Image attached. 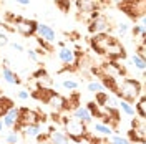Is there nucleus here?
<instances>
[{"instance_id": "9", "label": "nucleus", "mask_w": 146, "mask_h": 144, "mask_svg": "<svg viewBox=\"0 0 146 144\" xmlns=\"http://www.w3.org/2000/svg\"><path fill=\"white\" fill-rule=\"evenodd\" d=\"M75 5H76L80 17H88V22L95 13H98V2L96 0H75Z\"/></svg>"}, {"instance_id": "20", "label": "nucleus", "mask_w": 146, "mask_h": 144, "mask_svg": "<svg viewBox=\"0 0 146 144\" xmlns=\"http://www.w3.org/2000/svg\"><path fill=\"white\" fill-rule=\"evenodd\" d=\"M93 129L98 133V134L101 136H111L113 134V129H111V126H108V124H103V123H95L93 124Z\"/></svg>"}, {"instance_id": "18", "label": "nucleus", "mask_w": 146, "mask_h": 144, "mask_svg": "<svg viewBox=\"0 0 146 144\" xmlns=\"http://www.w3.org/2000/svg\"><path fill=\"white\" fill-rule=\"evenodd\" d=\"M10 108H13V101L7 96H0V119L9 113Z\"/></svg>"}, {"instance_id": "15", "label": "nucleus", "mask_w": 146, "mask_h": 144, "mask_svg": "<svg viewBox=\"0 0 146 144\" xmlns=\"http://www.w3.org/2000/svg\"><path fill=\"white\" fill-rule=\"evenodd\" d=\"M72 118H75V119H78V121H82V123H85V124H91L93 123V116L90 114V111L85 108V106H78V108H75L72 111Z\"/></svg>"}, {"instance_id": "35", "label": "nucleus", "mask_w": 146, "mask_h": 144, "mask_svg": "<svg viewBox=\"0 0 146 144\" xmlns=\"http://www.w3.org/2000/svg\"><path fill=\"white\" fill-rule=\"evenodd\" d=\"M15 2H17L18 5H23V7L25 5H30V0H15Z\"/></svg>"}, {"instance_id": "10", "label": "nucleus", "mask_w": 146, "mask_h": 144, "mask_svg": "<svg viewBox=\"0 0 146 144\" xmlns=\"http://www.w3.org/2000/svg\"><path fill=\"white\" fill-rule=\"evenodd\" d=\"M36 35H38V38L45 40L48 43H53L55 40H56L55 30L50 27V25H46V23H38V25H36Z\"/></svg>"}, {"instance_id": "39", "label": "nucleus", "mask_w": 146, "mask_h": 144, "mask_svg": "<svg viewBox=\"0 0 146 144\" xmlns=\"http://www.w3.org/2000/svg\"><path fill=\"white\" fill-rule=\"evenodd\" d=\"M0 71H2V63H0Z\"/></svg>"}, {"instance_id": "6", "label": "nucleus", "mask_w": 146, "mask_h": 144, "mask_svg": "<svg viewBox=\"0 0 146 144\" xmlns=\"http://www.w3.org/2000/svg\"><path fill=\"white\" fill-rule=\"evenodd\" d=\"M115 40H116V36L110 35V33H96V35H91L90 45H91V48H93L96 53L105 55L106 53V50H108V46L111 45Z\"/></svg>"}, {"instance_id": "13", "label": "nucleus", "mask_w": 146, "mask_h": 144, "mask_svg": "<svg viewBox=\"0 0 146 144\" xmlns=\"http://www.w3.org/2000/svg\"><path fill=\"white\" fill-rule=\"evenodd\" d=\"M46 143L48 144H72L70 137L65 134L63 131H56V129H50L46 134Z\"/></svg>"}, {"instance_id": "7", "label": "nucleus", "mask_w": 146, "mask_h": 144, "mask_svg": "<svg viewBox=\"0 0 146 144\" xmlns=\"http://www.w3.org/2000/svg\"><path fill=\"white\" fill-rule=\"evenodd\" d=\"M128 139L129 143H138L145 144L146 143V126L145 119H133L131 121V129L128 131Z\"/></svg>"}, {"instance_id": "37", "label": "nucleus", "mask_w": 146, "mask_h": 144, "mask_svg": "<svg viewBox=\"0 0 146 144\" xmlns=\"http://www.w3.org/2000/svg\"><path fill=\"white\" fill-rule=\"evenodd\" d=\"M3 127H5V126H3V123H2V119H0V133H2V129H3Z\"/></svg>"}, {"instance_id": "23", "label": "nucleus", "mask_w": 146, "mask_h": 144, "mask_svg": "<svg viewBox=\"0 0 146 144\" xmlns=\"http://www.w3.org/2000/svg\"><path fill=\"white\" fill-rule=\"evenodd\" d=\"M108 93L106 91H100V93H95V103L98 104V106H106V103H108Z\"/></svg>"}, {"instance_id": "22", "label": "nucleus", "mask_w": 146, "mask_h": 144, "mask_svg": "<svg viewBox=\"0 0 146 144\" xmlns=\"http://www.w3.org/2000/svg\"><path fill=\"white\" fill-rule=\"evenodd\" d=\"M118 108L125 113V114H128V116H135L136 113H135V108L129 104V103H126V101H123V99H119L118 101Z\"/></svg>"}, {"instance_id": "2", "label": "nucleus", "mask_w": 146, "mask_h": 144, "mask_svg": "<svg viewBox=\"0 0 146 144\" xmlns=\"http://www.w3.org/2000/svg\"><path fill=\"white\" fill-rule=\"evenodd\" d=\"M63 127H65V134L75 143L80 141V139H88L90 137L86 124L75 119V118H63Z\"/></svg>"}, {"instance_id": "21", "label": "nucleus", "mask_w": 146, "mask_h": 144, "mask_svg": "<svg viewBox=\"0 0 146 144\" xmlns=\"http://www.w3.org/2000/svg\"><path fill=\"white\" fill-rule=\"evenodd\" d=\"M131 63L135 65V68H136V70H139V71H145L146 61H145V58H141L139 55H136V53L131 55Z\"/></svg>"}, {"instance_id": "24", "label": "nucleus", "mask_w": 146, "mask_h": 144, "mask_svg": "<svg viewBox=\"0 0 146 144\" xmlns=\"http://www.w3.org/2000/svg\"><path fill=\"white\" fill-rule=\"evenodd\" d=\"M138 35H139L141 40H145V36H146V25H145V22H141L139 25H135V27H133V36L136 38Z\"/></svg>"}, {"instance_id": "8", "label": "nucleus", "mask_w": 146, "mask_h": 144, "mask_svg": "<svg viewBox=\"0 0 146 144\" xmlns=\"http://www.w3.org/2000/svg\"><path fill=\"white\" fill-rule=\"evenodd\" d=\"M111 30L108 17L101 15V13H95L88 22V32L91 35H96V33H108Z\"/></svg>"}, {"instance_id": "31", "label": "nucleus", "mask_w": 146, "mask_h": 144, "mask_svg": "<svg viewBox=\"0 0 146 144\" xmlns=\"http://www.w3.org/2000/svg\"><path fill=\"white\" fill-rule=\"evenodd\" d=\"M116 30H118L119 35L123 36V35H126L128 32H129V25H126V23H119L118 27H116Z\"/></svg>"}, {"instance_id": "29", "label": "nucleus", "mask_w": 146, "mask_h": 144, "mask_svg": "<svg viewBox=\"0 0 146 144\" xmlns=\"http://www.w3.org/2000/svg\"><path fill=\"white\" fill-rule=\"evenodd\" d=\"M55 3H56V7L62 10V12H68V10H70V3H72V0H56Z\"/></svg>"}, {"instance_id": "17", "label": "nucleus", "mask_w": 146, "mask_h": 144, "mask_svg": "<svg viewBox=\"0 0 146 144\" xmlns=\"http://www.w3.org/2000/svg\"><path fill=\"white\" fill-rule=\"evenodd\" d=\"M18 131H22L23 136H27V137H36L42 133V126L40 124H28V126L18 127Z\"/></svg>"}, {"instance_id": "11", "label": "nucleus", "mask_w": 146, "mask_h": 144, "mask_svg": "<svg viewBox=\"0 0 146 144\" xmlns=\"http://www.w3.org/2000/svg\"><path fill=\"white\" fill-rule=\"evenodd\" d=\"M2 78L7 81L9 85H20V78H18V75L12 68H10V63L9 60H3V65H2Z\"/></svg>"}, {"instance_id": "33", "label": "nucleus", "mask_w": 146, "mask_h": 144, "mask_svg": "<svg viewBox=\"0 0 146 144\" xmlns=\"http://www.w3.org/2000/svg\"><path fill=\"white\" fill-rule=\"evenodd\" d=\"M10 43L9 36L5 35V33H0V46H7Z\"/></svg>"}, {"instance_id": "19", "label": "nucleus", "mask_w": 146, "mask_h": 144, "mask_svg": "<svg viewBox=\"0 0 146 144\" xmlns=\"http://www.w3.org/2000/svg\"><path fill=\"white\" fill-rule=\"evenodd\" d=\"M135 113H138V116L141 118V119H145V116H146V99H145L143 94L138 98V103H136V106H135Z\"/></svg>"}, {"instance_id": "1", "label": "nucleus", "mask_w": 146, "mask_h": 144, "mask_svg": "<svg viewBox=\"0 0 146 144\" xmlns=\"http://www.w3.org/2000/svg\"><path fill=\"white\" fill-rule=\"evenodd\" d=\"M143 93V86L138 80H133V78H125L121 80V83L118 85V90H116V96L126 103H135Z\"/></svg>"}, {"instance_id": "26", "label": "nucleus", "mask_w": 146, "mask_h": 144, "mask_svg": "<svg viewBox=\"0 0 146 144\" xmlns=\"http://www.w3.org/2000/svg\"><path fill=\"white\" fill-rule=\"evenodd\" d=\"M60 86H62V88H65V90L73 91V90H78V86H80V85H78L76 81H73V80H63Z\"/></svg>"}, {"instance_id": "27", "label": "nucleus", "mask_w": 146, "mask_h": 144, "mask_svg": "<svg viewBox=\"0 0 146 144\" xmlns=\"http://www.w3.org/2000/svg\"><path fill=\"white\" fill-rule=\"evenodd\" d=\"M111 144H131L128 137H123V136H118V134H111Z\"/></svg>"}, {"instance_id": "4", "label": "nucleus", "mask_w": 146, "mask_h": 144, "mask_svg": "<svg viewBox=\"0 0 146 144\" xmlns=\"http://www.w3.org/2000/svg\"><path fill=\"white\" fill-rule=\"evenodd\" d=\"M9 18L13 20V30H17L18 33L22 36H33L36 33V25H38V22L35 20H32V18H25V17H13V15H9Z\"/></svg>"}, {"instance_id": "12", "label": "nucleus", "mask_w": 146, "mask_h": 144, "mask_svg": "<svg viewBox=\"0 0 146 144\" xmlns=\"http://www.w3.org/2000/svg\"><path fill=\"white\" fill-rule=\"evenodd\" d=\"M45 104H48L50 108L53 109V113H62L65 111V96H62L60 93H52V96L46 99Z\"/></svg>"}, {"instance_id": "36", "label": "nucleus", "mask_w": 146, "mask_h": 144, "mask_svg": "<svg viewBox=\"0 0 146 144\" xmlns=\"http://www.w3.org/2000/svg\"><path fill=\"white\" fill-rule=\"evenodd\" d=\"M75 144H88V141L86 139H80V141H76Z\"/></svg>"}, {"instance_id": "32", "label": "nucleus", "mask_w": 146, "mask_h": 144, "mask_svg": "<svg viewBox=\"0 0 146 144\" xmlns=\"http://www.w3.org/2000/svg\"><path fill=\"white\" fill-rule=\"evenodd\" d=\"M9 45L12 46V50H15V52H25L23 45H20V43H17V42H10Z\"/></svg>"}, {"instance_id": "34", "label": "nucleus", "mask_w": 146, "mask_h": 144, "mask_svg": "<svg viewBox=\"0 0 146 144\" xmlns=\"http://www.w3.org/2000/svg\"><path fill=\"white\" fill-rule=\"evenodd\" d=\"M27 55H28V58H30L32 61H38V55H36L35 50H27Z\"/></svg>"}, {"instance_id": "16", "label": "nucleus", "mask_w": 146, "mask_h": 144, "mask_svg": "<svg viewBox=\"0 0 146 144\" xmlns=\"http://www.w3.org/2000/svg\"><path fill=\"white\" fill-rule=\"evenodd\" d=\"M18 109L20 108H10L9 113L5 114V116L2 118V123H3V126L5 127H10V129H13V127L17 126V121H18Z\"/></svg>"}, {"instance_id": "3", "label": "nucleus", "mask_w": 146, "mask_h": 144, "mask_svg": "<svg viewBox=\"0 0 146 144\" xmlns=\"http://www.w3.org/2000/svg\"><path fill=\"white\" fill-rule=\"evenodd\" d=\"M118 7L125 13H126L129 18H133L136 22L138 18L141 22H145V12H146V3L145 0H123L119 2Z\"/></svg>"}, {"instance_id": "30", "label": "nucleus", "mask_w": 146, "mask_h": 144, "mask_svg": "<svg viewBox=\"0 0 146 144\" xmlns=\"http://www.w3.org/2000/svg\"><path fill=\"white\" fill-rule=\"evenodd\" d=\"M17 98L20 99V101H27L28 98H30V91H27V90H20L17 93Z\"/></svg>"}, {"instance_id": "5", "label": "nucleus", "mask_w": 146, "mask_h": 144, "mask_svg": "<svg viewBox=\"0 0 146 144\" xmlns=\"http://www.w3.org/2000/svg\"><path fill=\"white\" fill-rule=\"evenodd\" d=\"M43 121H45V118L42 116L38 111L30 109V108H20L18 109L17 126L13 127V131H18V127L28 126V124H40V123H43Z\"/></svg>"}, {"instance_id": "28", "label": "nucleus", "mask_w": 146, "mask_h": 144, "mask_svg": "<svg viewBox=\"0 0 146 144\" xmlns=\"http://www.w3.org/2000/svg\"><path fill=\"white\" fill-rule=\"evenodd\" d=\"M5 141H7V144H17L18 143V131H13L12 129L9 134H7Z\"/></svg>"}, {"instance_id": "14", "label": "nucleus", "mask_w": 146, "mask_h": 144, "mask_svg": "<svg viewBox=\"0 0 146 144\" xmlns=\"http://www.w3.org/2000/svg\"><path fill=\"white\" fill-rule=\"evenodd\" d=\"M58 58H60V61L65 63L66 66H68V65H73V63H76V52L72 50V48L62 46V48L58 50Z\"/></svg>"}, {"instance_id": "38", "label": "nucleus", "mask_w": 146, "mask_h": 144, "mask_svg": "<svg viewBox=\"0 0 146 144\" xmlns=\"http://www.w3.org/2000/svg\"><path fill=\"white\" fill-rule=\"evenodd\" d=\"M115 2H118V3H119V2H123V0H115Z\"/></svg>"}, {"instance_id": "25", "label": "nucleus", "mask_w": 146, "mask_h": 144, "mask_svg": "<svg viewBox=\"0 0 146 144\" xmlns=\"http://www.w3.org/2000/svg\"><path fill=\"white\" fill-rule=\"evenodd\" d=\"M86 88H88V91H91V93H100V91H105V88H103V85H101L100 81H90L88 85H86Z\"/></svg>"}]
</instances>
